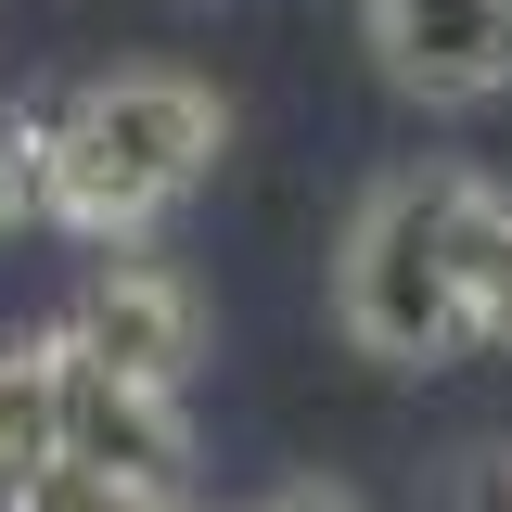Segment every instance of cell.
Listing matches in <instances>:
<instances>
[{
	"label": "cell",
	"instance_id": "6da1fadb",
	"mask_svg": "<svg viewBox=\"0 0 512 512\" xmlns=\"http://www.w3.org/2000/svg\"><path fill=\"white\" fill-rule=\"evenodd\" d=\"M218 90H192L167 64H128V77H90L77 103L39 116V218L90 231V244H128L180 205L205 167H218Z\"/></svg>",
	"mask_w": 512,
	"mask_h": 512
},
{
	"label": "cell",
	"instance_id": "7a4b0ae2",
	"mask_svg": "<svg viewBox=\"0 0 512 512\" xmlns=\"http://www.w3.org/2000/svg\"><path fill=\"white\" fill-rule=\"evenodd\" d=\"M333 320L346 346L384 359V372H436L474 346V308H461V256H448V167L436 180H384L359 218H346V256H333Z\"/></svg>",
	"mask_w": 512,
	"mask_h": 512
},
{
	"label": "cell",
	"instance_id": "3957f363",
	"mask_svg": "<svg viewBox=\"0 0 512 512\" xmlns=\"http://www.w3.org/2000/svg\"><path fill=\"white\" fill-rule=\"evenodd\" d=\"M64 346H77V359H103L116 384L180 397L192 359H205V295H192L167 256H103V269H90V295H77V320H64Z\"/></svg>",
	"mask_w": 512,
	"mask_h": 512
},
{
	"label": "cell",
	"instance_id": "277c9868",
	"mask_svg": "<svg viewBox=\"0 0 512 512\" xmlns=\"http://www.w3.org/2000/svg\"><path fill=\"white\" fill-rule=\"evenodd\" d=\"M372 52L410 103H487L512 90V0H359Z\"/></svg>",
	"mask_w": 512,
	"mask_h": 512
},
{
	"label": "cell",
	"instance_id": "5b68a950",
	"mask_svg": "<svg viewBox=\"0 0 512 512\" xmlns=\"http://www.w3.org/2000/svg\"><path fill=\"white\" fill-rule=\"evenodd\" d=\"M52 346H64V333H52ZM64 461H103V474H128V487H180V474H192V423H180V397L116 384L103 359L64 346Z\"/></svg>",
	"mask_w": 512,
	"mask_h": 512
},
{
	"label": "cell",
	"instance_id": "8992f818",
	"mask_svg": "<svg viewBox=\"0 0 512 512\" xmlns=\"http://www.w3.org/2000/svg\"><path fill=\"white\" fill-rule=\"evenodd\" d=\"M64 461V346L52 333H13L0 346V512L26 500Z\"/></svg>",
	"mask_w": 512,
	"mask_h": 512
},
{
	"label": "cell",
	"instance_id": "52a82bcc",
	"mask_svg": "<svg viewBox=\"0 0 512 512\" xmlns=\"http://www.w3.org/2000/svg\"><path fill=\"white\" fill-rule=\"evenodd\" d=\"M448 256H461V308L474 346H512V192L448 167Z\"/></svg>",
	"mask_w": 512,
	"mask_h": 512
},
{
	"label": "cell",
	"instance_id": "ba28073f",
	"mask_svg": "<svg viewBox=\"0 0 512 512\" xmlns=\"http://www.w3.org/2000/svg\"><path fill=\"white\" fill-rule=\"evenodd\" d=\"M13 512H180V487H128V474H103V461H52Z\"/></svg>",
	"mask_w": 512,
	"mask_h": 512
},
{
	"label": "cell",
	"instance_id": "9c48e42d",
	"mask_svg": "<svg viewBox=\"0 0 512 512\" xmlns=\"http://www.w3.org/2000/svg\"><path fill=\"white\" fill-rule=\"evenodd\" d=\"M436 512H512V448H461L448 487H436Z\"/></svg>",
	"mask_w": 512,
	"mask_h": 512
},
{
	"label": "cell",
	"instance_id": "30bf717a",
	"mask_svg": "<svg viewBox=\"0 0 512 512\" xmlns=\"http://www.w3.org/2000/svg\"><path fill=\"white\" fill-rule=\"evenodd\" d=\"M26 205H39V128H26V116H0V231H13Z\"/></svg>",
	"mask_w": 512,
	"mask_h": 512
},
{
	"label": "cell",
	"instance_id": "8fae6325",
	"mask_svg": "<svg viewBox=\"0 0 512 512\" xmlns=\"http://www.w3.org/2000/svg\"><path fill=\"white\" fill-rule=\"evenodd\" d=\"M256 512H359V500H346L333 474H295V487H269V500H256Z\"/></svg>",
	"mask_w": 512,
	"mask_h": 512
}]
</instances>
